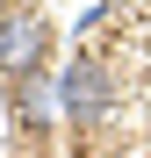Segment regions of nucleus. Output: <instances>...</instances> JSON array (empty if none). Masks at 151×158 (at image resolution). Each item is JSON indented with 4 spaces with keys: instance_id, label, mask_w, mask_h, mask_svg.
I'll return each mask as SVG.
<instances>
[{
    "instance_id": "f257e3e1",
    "label": "nucleus",
    "mask_w": 151,
    "mask_h": 158,
    "mask_svg": "<svg viewBox=\"0 0 151 158\" xmlns=\"http://www.w3.org/2000/svg\"><path fill=\"white\" fill-rule=\"evenodd\" d=\"M50 50H58V22L36 15V7H7L0 15V79H29V72H50Z\"/></svg>"
},
{
    "instance_id": "f03ea898",
    "label": "nucleus",
    "mask_w": 151,
    "mask_h": 158,
    "mask_svg": "<svg viewBox=\"0 0 151 158\" xmlns=\"http://www.w3.org/2000/svg\"><path fill=\"white\" fill-rule=\"evenodd\" d=\"M58 94H65V122H108L115 108V72L101 58H72L58 72Z\"/></svg>"
},
{
    "instance_id": "7ed1b4c3",
    "label": "nucleus",
    "mask_w": 151,
    "mask_h": 158,
    "mask_svg": "<svg viewBox=\"0 0 151 158\" xmlns=\"http://www.w3.org/2000/svg\"><path fill=\"white\" fill-rule=\"evenodd\" d=\"M7 94H15V115L29 122V129H50V122L65 115V94H58V79H50V72H29V79H15Z\"/></svg>"
},
{
    "instance_id": "20e7f679",
    "label": "nucleus",
    "mask_w": 151,
    "mask_h": 158,
    "mask_svg": "<svg viewBox=\"0 0 151 158\" xmlns=\"http://www.w3.org/2000/svg\"><path fill=\"white\" fill-rule=\"evenodd\" d=\"M7 7H15V0H0V15H7Z\"/></svg>"
}]
</instances>
